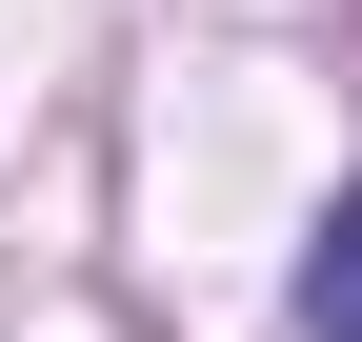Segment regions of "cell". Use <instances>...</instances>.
Listing matches in <instances>:
<instances>
[{"label":"cell","mask_w":362,"mask_h":342,"mask_svg":"<svg viewBox=\"0 0 362 342\" xmlns=\"http://www.w3.org/2000/svg\"><path fill=\"white\" fill-rule=\"evenodd\" d=\"M302 322H322V342H362V182L322 201V242H302Z\"/></svg>","instance_id":"1"}]
</instances>
